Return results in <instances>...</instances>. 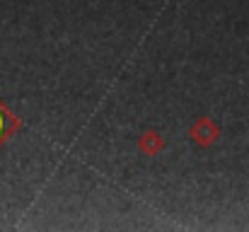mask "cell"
<instances>
[{
  "label": "cell",
  "instance_id": "1",
  "mask_svg": "<svg viewBox=\"0 0 249 232\" xmlns=\"http://www.w3.org/2000/svg\"><path fill=\"white\" fill-rule=\"evenodd\" d=\"M218 136H220V131H218V126H215L211 119H198V121L191 126V138H194V143L201 145V148L213 145V143L218 141Z\"/></svg>",
  "mask_w": 249,
  "mask_h": 232
},
{
  "label": "cell",
  "instance_id": "2",
  "mask_svg": "<svg viewBox=\"0 0 249 232\" xmlns=\"http://www.w3.org/2000/svg\"><path fill=\"white\" fill-rule=\"evenodd\" d=\"M138 145H141V150L145 155H158L162 148H165V138H162L160 133H155V131H148V133L141 136Z\"/></svg>",
  "mask_w": 249,
  "mask_h": 232
}]
</instances>
